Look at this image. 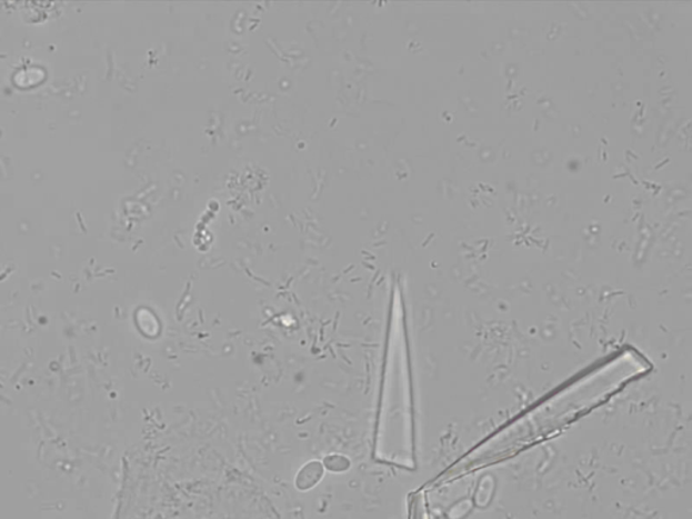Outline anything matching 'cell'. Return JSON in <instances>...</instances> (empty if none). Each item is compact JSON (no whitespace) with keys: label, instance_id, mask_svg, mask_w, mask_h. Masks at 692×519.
<instances>
[{"label":"cell","instance_id":"6da1fadb","mask_svg":"<svg viewBox=\"0 0 692 519\" xmlns=\"http://www.w3.org/2000/svg\"><path fill=\"white\" fill-rule=\"evenodd\" d=\"M323 471L320 462H310L305 466L301 473L298 475L297 486L299 490H309L318 483L315 478H322Z\"/></svg>","mask_w":692,"mask_h":519},{"label":"cell","instance_id":"7a4b0ae2","mask_svg":"<svg viewBox=\"0 0 692 519\" xmlns=\"http://www.w3.org/2000/svg\"><path fill=\"white\" fill-rule=\"evenodd\" d=\"M347 459L344 458H340V456H333V458H328L327 459V467L329 468V470L335 471V472H341L347 470L348 466H342V461H345Z\"/></svg>","mask_w":692,"mask_h":519}]
</instances>
